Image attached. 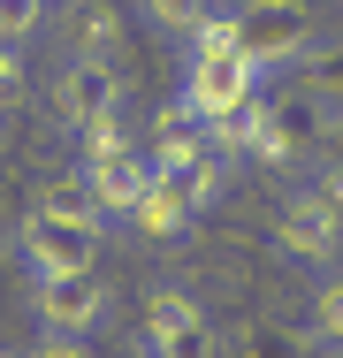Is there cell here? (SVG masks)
Listing matches in <instances>:
<instances>
[{
    "label": "cell",
    "mask_w": 343,
    "mask_h": 358,
    "mask_svg": "<svg viewBox=\"0 0 343 358\" xmlns=\"http://www.w3.org/2000/svg\"><path fill=\"white\" fill-rule=\"evenodd\" d=\"M229 15H237V54H244L260 76L298 69V62L321 46L305 0H229Z\"/></svg>",
    "instance_id": "cell-1"
},
{
    "label": "cell",
    "mask_w": 343,
    "mask_h": 358,
    "mask_svg": "<svg viewBox=\"0 0 343 358\" xmlns=\"http://www.w3.org/2000/svg\"><path fill=\"white\" fill-rule=\"evenodd\" d=\"M176 99H183L199 122H221V115H244L252 99H267V76L252 69L244 54H191Z\"/></svg>",
    "instance_id": "cell-2"
},
{
    "label": "cell",
    "mask_w": 343,
    "mask_h": 358,
    "mask_svg": "<svg viewBox=\"0 0 343 358\" xmlns=\"http://www.w3.org/2000/svg\"><path fill=\"white\" fill-rule=\"evenodd\" d=\"M99 244L107 236H92V229H69L54 214H23L15 229V252H23V267H31V282H62V275H99Z\"/></svg>",
    "instance_id": "cell-3"
},
{
    "label": "cell",
    "mask_w": 343,
    "mask_h": 358,
    "mask_svg": "<svg viewBox=\"0 0 343 358\" xmlns=\"http://www.w3.org/2000/svg\"><path fill=\"white\" fill-rule=\"evenodd\" d=\"M107 313H115V289L99 282V275L31 282V320H38V336H76V343H92V336L107 328Z\"/></svg>",
    "instance_id": "cell-4"
},
{
    "label": "cell",
    "mask_w": 343,
    "mask_h": 358,
    "mask_svg": "<svg viewBox=\"0 0 343 358\" xmlns=\"http://www.w3.org/2000/svg\"><path fill=\"white\" fill-rule=\"evenodd\" d=\"M145 351L153 358H221V336H214V320L199 313V297H183V289H153L145 297Z\"/></svg>",
    "instance_id": "cell-5"
},
{
    "label": "cell",
    "mask_w": 343,
    "mask_h": 358,
    "mask_svg": "<svg viewBox=\"0 0 343 358\" xmlns=\"http://www.w3.org/2000/svg\"><path fill=\"white\" fill-rule=\"evenodd\" d=\"M54 107H62V130H92L107 115H122V69L115 62H62L54 76Z\"/></svg>",
    "instance_id": "cell-6"
},
{
    "label": "cell",
    "mask_w": 343,
    "mask_h": 358,
    "mask_svg": "<svg viewBox=\"0 0 343 358\" xmlns=\"http://www.w3.org/2000/svg\"><path fill=\"white\" fill-rule=\"evenodd\" d=\"M274 252L321 282V275H336V267H343V221H328V214H313V206L290 199V206L274 214Z\"/></svg>",
    "instance_id": "cell-7"
},
{
    "label": "cell",
    "mask_w": 343,
    "mask_h": 358,
    "mask_svg": "<svg viewBox=\"0 0 343 358\" xmlns=\"http://www.w3.org/2000/svg\"><path fill=\"white\" fill-rule=\"evenodd\" d=\"M199 191H191V183H183V176H153V191H145V199H137V214L122 221V229H130L137 244H183V236H191V229H199Z\"/></svg>",
    "instance_id": "cell-8"
},
{
    "label": "cell",
    "mask_w": 343,
    "mask_h": 358,
    "mask_svg": "<svg viewBox=\"0 0 343 358\" xmlns=\"http://www.w3.org/2000/svg\"><path fill=\"white\" fill-rule=\"evenodd\" d=\"M76 176H84V191H92V206H99L107 229H122V221L137 214V199L153 191V160H145V145L115 152V160H92V168H76Z\"/></svg>",
    "instance_id": "cell-9"
},
{
    "label": "cell",
    "mask_w": 343,
    "mask_h": 358,
    "mask_svg": "<svg viewBox=\"0 0 343 358\" xmlns=\"http://www.w3.org/2000/svg\"><path fill=\"white\" fill-rule=\"evenodd\" d=\"M137 145H145L153 176H191L199 160H214V152H206V122L191 115V107H183V99H168V107L153 115V130H145Z\"/></svg>",
    "instance_id": "cell-10"
},
{
    "label": "cell",
    "mask_w": 343,
    "mask_h": 358,
    "mask_svg": "<svg viewBox=\"0 0 343 358\" xmlns=\"http://www.w3.org/2000/svg\"><path fill=\"white\" fill-rule=\"evenodd\" d=\"M62 38H69L62 62H115V46H122V8H115V0H76L69 23H62Z\"/></svg>",
    "instance_id": "cell-11"
},
{
    "label": "cell",
    "mask_w": 343,
    "mask_h": 358,
    "mask_svg": "<svg viewBox=\"0 0 343 358\" xmlns=\"http://www.w3.org/2000/svg\"><path fill=\"white\" fill-rule=\"evenodd\" d=\"M31 206H38V214H54V221H69V229H92V236H107V221H99V206H92L84 176H46V183L31 191Z\"/></svg>",
    "instance_id": "cell-12"
},
{
    "label": "cell",
    "mask_w": 343,
    "mask_h": 358,
    "mask_svg": "<svg viewBox=\"0 0 343 358\" xmlns=\"http://www.w3.org/2000/svg\"><path fill=\"white\" fill-rule=\"evenodd\" d=\"M229 358H313V336H305V328H282V320H260V328L237 336Z\"/></svg>",
    "instance_id": "cell-13"
},
{
    "label": "cell",
    "mask_w": 343,
    "mask_h": 358,
    "mask_svg": "<svg viewBox=\"0 0 343 358\" xmlns=\"http://www.w3.org/2000/svg\"><path fill=\"white\" fill-rule=\"evenodd\" d=\"M298 69H305V84H313V107L336 115V107H343V38H321Z\"/></svg>",
    "instance_id": "cell-14"
},
{
    "label": "cell",
    "mask_w": 343,
    "mask_h": 358,
    "mask_svg": "<svg viewBox=\"0 0 343 358\" xmlns=\"http://www.w3.org/2000/svg\"><path fill=\"white\" fill-rule=\"evenodd\" d=\"M305 336H313V343H328V351H343V267L313 282V313H305Z\"/></svg>",
    "instance_id": "cell-15"
},
{
    "label": "cell",
    "mask_w": 343,
    "mask_h": 358,
    "mask_svg": "<svg viewBox=\"0 0 343 358\" xmlns=\"http://www.w3.org/2000/svg\"><path fill=\"white\" fill-rule=\"evenodd\" d=\"M214 8H221V0H145V23H153L160 38H183V46H191Z\"/></svg>",
    "instance_id": "cell-16"
},
{
    "label": "cell",
    "mask_w": 343,
    "mask_h": 358,
    "mask_svg": "<svg viewBox=\"0 0 343 358\" xmlns=\"http://www.w3.org/2000/svg\"><path fill=\"white\" fill-rule=\"evenodd\" d=\"M130 145H137L130 115H107V122L76 130V168H92V160H115V152H130Z\"/></svg>",
    "instance_id": "cell-17"
},
{
    "label": "cell",
    "mask_w": 343,
    "mask_h": 358,
    "mask_svg": "<svg viewBox=\"0 0 343 358\" xmlns=\"http://www.w3.org/2000/svg\"><path fill=\"white\" fill-rule=\"evenodd\" d=\"M290 199H298V206H313V214H328V221H343V168H305Z\"/></svg>",
    "instance_id": "cell-18"
},
{
    "label": "cell",
    "mask_w": 343,
    "mask_h": 358,
    "mask_svg": "<svg viewBox=\"0 0 343 358\" xmlns=\"http://www.w3.org/2000/svg\"><path fill=\"white\" fill-rule=\"evenodd\" d=\"M46 8H54V0H0V46L23 54V38L46 23Z\"/></svg>",
    "instance_id": "cell-19"
},
{
    "label": "cell",
    "mask_w": 343,
    "mask_h": 358,
    "mask_svg": "<svg viewBox=\"0 0 343 358\" xmlns=\"http://www.w3.org/2000/svg\"><path fill=\"white\" fill-rule=\"evenodd\" d=\"M191 54H237V15L229 8H214L199 23V38H191Z\"/></svg>",
    "instance_id": "cell-20"
},
{
    "label": "cell",
    "mask_w": 343,
    "mask_h": 358,
    "mask_svg": "<svg viewBox=\"0 0 343 358\" xmlns=\"http://www.w3.org/2000/svg\"><path fill=\"white\" fill-rule=\"evenodd\" d=\"M313 168H343V107L321 115V145H313Z\"/></svg>",
    "instance_id": "cell-21"
},
{
    "label": "cell",
    "mask_w": 343,
    "mask_h": 358,
    "mask_svg": "<svg viewBox=\"0 0 343 358\" xmlns=\"http://www.w3.org/2000/svg\"><path fill=\"white\" fill-rule=\"evenodd\" d=\"M15 99H23V54H8V46H0V115H8Z\"/></svg>",
    "instance_id": "cell-22"
},
{
    "label": "cell",
    "mask_w": 343,
    "mask_h": 358,
    "mask_svg": "<svg viewBox=\"0 0 343 358\" xmlns=\"http://www.w3.org/2000/svg\"><path fill=\"white\" fill-rule=\"evenodd\" d=\"M23 358H92V351H84L76 336H38V343H31Z\"/></svg>",
    "instance_id": "cell-23"
},
{
    "label": "cell",
    "mask_w": 343,
    "mask_h": 358,
    "mask_svg": "<svg viewBox=\"0 0 343 358\" xmlns=\"http://www.w3.org/2000/svg\"><path fill=\"white\" fill-rule=\"evenodd\" d=\"M0 358H23V351H0Z\"/></svg>",
    "instance_id": "cell-24"
}]
</instances>
